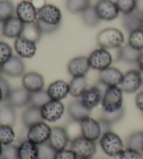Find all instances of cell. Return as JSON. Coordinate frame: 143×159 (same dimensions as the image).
<instances>
[{
  "mask_svg": "<svg viewBox=\"0 0 143 159\" xmlns=\"http://www.w3.org/2000/svg\"><path fill=\"white\" fill-rule=\"evenodd\" d=\"M101 20L113 21L119 16V11L115 2L112 0H99L94 6Z\"/></svg>",
  "mask_w": 143,
  "mask_h": 159,
  "instance_id": "9c48e42d",
  "label": "cell"
},
{
  "mask_svg": "<svg viewBox=\"0 0 143 159\" xmlns=\"http://www.w3.org/2000/svg\"><path fill=\"white\" fill-rule=\"evenodd\" d=\"M128 44L135 49L143 50V30H139L134 31L128 35Z\"/></svg>",
  "mask_w": 143,
  "mask_h": 159,
  "instance_id": "8d00e7d4",
  "label": "cell"
},
{
  "mask_svg": "<svg viewBox=\"0 0 143 159\" xmlns=\"http://www.w3.org/2000/svg\"><path fill=\"white\" fill-rule=\"evenodd\" d=\"M16 8L11 0H0V22H4L14 16Z\"/></svg>",
  "mask_w": 143,
  "mask_h": 159,
  "instance_id": "1f68e13d",
  "label": "cell"
},
{
  "mask_svg": "<svg viewBox=\"0 0 143 159\" xmlns=\"http://www.w3.org/2000/svg\"><path fill=\"white\" fill-rule=\"evenodd\" d=\"M99 122L100 124V127H101L102 135H104V133H106L112 130V124L108 123V121L104 120V119L101 118L99 120Z\"/></svg>",
  "mask_w": 143,
  "mask_h": 159,
  "instance_id": "7dc6e473",
  "label": "cell"
},
{
  "mask_svg": "<svg viewBox=\"0 0 143 159\" xmlns=\"http://www.w3.org/2000/svg\"><path fill=\"white\" fill-rule=\"evenodd\" d=\"M15 138L16 134L13 126L8 125H0V143L3 146L12 144Z\"/></svg>",
  "mask_w": 143,
  "mask_h": 159,
  "instance_id": "836d02e7",
  "label": "cell"
},
{
  "mask_svg": "<svg viewBox=\"0 0 143 159\" xmlns=\"http://www.w3.org/2000/svg\"><path fill=\"white\" fill-rule=\"evenodd\" d=\"M100 145L105 154L111 157L119 156L124 150L121 138L112 130L102 135L100 138Z\"/></svg>",
  "mask_w": 143,
  "mask_h": 159,
  "instance_id": "3957f363",
  "label": "cell"
},
{
  "mask_svg": "<svg viewBox=\"0 0 143 159\" xmlns=\"http://www.w3.org/2000/svg\"><path fill=\"white\" fill-rule=\"evenodd\" d=\"M70 149L75 153L78 159H88L96 154V144L95 142L81 135L74 138L71 141Z\"/></svg>",
  "mask_w": 143,
  "mask_h": 159,
  "instance_id": "277c9868",
  "label": "cell"
},
{
  "mask_svg": "<svg viewBox=\"0 0 143 159\" xmlns=\"http://www.w3.org/2000/svg\"><path fill=\"white\" fill-rule=\"evenodd\" d=\"M65 106L61 101L50 100L41 107V114L44 120L55 122L62 117Z\"/></svg>",
  "mask_w": 143,
  "mask_h": 159,
  "instance_id": "7c38bea8",
  "label": "cell"
},
{
  "mask_svg": "<svg viewBox=\"0 0 143 159\" xmlns=\"http://www.w3.org/2000/svg\"><path fill=\"white\" fill-rule=\"evenodd\" d=\"M90 0H67L66 8L70 13H81L90 7Z\"/></svg>",
  "mask_w": 143,
  "mask_h": 159,
  "instance_id": "d6a6232c",
  "label": "cell"
},
{
  "mask_svg": "<svg viewBox=\"0 0 143 159\" xmlns=\"http://www.w3.org/2000/svg\"><path fill=\"white\" fill-rule=\"evenodd\" d=\"M37 20L51 26H61L62 14L56 6L50 4H44L38 9Z\"/></svg>",
  "mask_w": 143,
  "mask_h": 159,
  "instance_id": "52a82bcc",
  "label": "cell"
},
{
  "mask_svg": "<svg viewBox=\"0 0 143 159\" xmlns=\"http://www.w3.org/2000/svg\"><path fill=\"white\" fill-rule=\"evenodd\" d=\"M2 69H1V68H0V75H1V73H2Z\"/></svg>",
  "mask_w": 143,
  "mask_h": 159,
  "instance_id": "6f0895ef",
  "label": "cell"
},
{
  "mask_svg": "<svg viewBox=\"0 0 143 159\" xmlns=\"http://www.w3.org/2000/svg\"><path fill=\"white\" fill-rule=\"evenodd\" d=\"M99 48L106 50H114L120 48L124 43V36L119 30L108 27L100 32L96 37Z\"/></svg>",
  "mask_w": 143,
  "mask_h": 159,
  "instance_id": "6da1fadb",
  "label": "cell"
},
{
  "mask_svg": "<svg viewBox=\"0 0 143 159\" xmlns=\"http://www.w3.org/2000/svg\"><path fill=\"white\" fill-rule=\"evenodd\" d=\"M16 15L24 24L33 23L38 18V9L32 2L24 0L17 5Z\"/></svg>",
  "mask_w": 143,
  "mask_h": 159,
  "instance_id": "30bf717a",
  "label": "cell"
},
{
  "mask_svg": "<svg viewBox=\"0 0 143 159\" xmlns=\"http://www.w3.org/2000/svg\"><path fill=\"white\" fill-rule=\"evenodd\" d=\"M127 145L128 148L143 151V131H136L128 136L127 140Z\"/></svg>",
  "mask_w": 143,
  "mask_h": 159,
  "instance_id": "d590c367",
  "label": "cell"
},
{
  "mask_svg": "<svg viewBox=\"0 0 143 159\" xmlns=\"http://www.w3.org/2000/svg\"><path fill=\"white\" fill-rule=\"evenodd\" d=\"M51 129L48 124L44 121L33 125L28 129L27 140L39 145L49 140Z\"/></svg>",
  "mask_w": 143,
  "mask_h": 159,
  "instance_id": "ba28073f",
  "label": "cell"
},
{
  "mask_svg": "<svg viewBox=\"0 0 143 159\" xmlns=\"http://www.w3.org/2000/svg\"><path fill=\"white\" fill-rule=\"evenodd\" d=\"M102 159H104V158H102Z\"/></svg>",
  "mask_w": 143,
  "mask_h": 159,
  "instance_id": "94428289",
  "label": "cell"
},
{
  "mask_svg": "<svg viewBox=\"0 0 143 159\" xmlns=\"http://www.w3.org/2000/svg\"><path fill=\"white\" fill-rule=\"evenodd\" d=\"M3 149H4V147H3L2 144L0 143V157H1V155L2 154V151H3Z\"/></svg>",
  "mask_w": 143,
  "mask_h": 159,
  "instance_id": "db71d44e",
  "label": "cell"
},
{
  "mask_svg": "<svg viewBox=\"0 0 143 159\" xmlns=\"http://www.w3.org/2000/svg\"><path fill=\"white\" fill-rule=\"evenodd\" d=\"M103 110L106 112L117 111L123 107V91L119 86L108 87L103 96Z\"/></svg>",
  "mask_w": 143,
  "mask_h": 159,
  "instance_id": "7a4b0ae2",
  "label": "cell"
},
{
  "mask_svg": "<svg viewBox=\"0 0 143 159\" xmlns=\"http://www.w3.org/2000/svg\"><path fill=\"white\" fill-rule=\"evenodd\" d=\"M141 77H142V86H143V73L141 72Z\"/></svg>",
  "mask_w": 143,
  "mask_h": 159,
  "instance_id": "11a10c76",
  "label": "cell"
},
{
  "mask_svg": "<svg viewBox=\"0 0 143 159\" xmlns=\"http://www.w3.org/2000/svg\"><path fill=\"white\" fill-rule=\"evenodd\" d=\"M3 25H4V22H0V39L4 36V34H3Z\"/></svg>",
  "mask_w": 143,
  "mask_h": 159,
  "instance_id": "f5cc1de1",
  "label": "cell"
},
{
  "mask_svg": "<svg viewBox=\"0 0 143 159\" xmlns=\"http://www.w3.org/2000/svg\"><path fill=\"white\" fill-rule=\"evenodd\" d=\"M44 121L41 114V108L40 107L30 106L24 110L22 114V121L24 126L30 128L39 122Z\"/></svg>",
  "mask_w": 143,
  "mask_h": 159,
  "instance_id": "d4e9b609",
  "label": "cell"
},
{
  "mask_svg": "<svg viewBox=\"0 0 143 159\" xmlns=\"http://www.w3.org/2000/svg\"><path fill=\"white\" fill-rule=\"evenodd\" d=\"M82 136L91 141L96 142L101 137V130L99 120L88 117L79 122Z\"/></svg>",
  "mask_w": 143,
  "mask_h": 159,
  "instance_id": "4fadbf2b",
  "label": "cell"
},
{
  "mask_svg": "<svg viewBox=\"0 0 143 159\" xmlns=\"http://www.w3.org/2000/svg\"><path fill=\"white\" fill-rule=\"evenodd\" d=\"M0 159H19L18 146L14 144L4 146Z\"/></svg>",
  "mask_w": 143,
  "mask_h": 159,
  "instance_id": "b9f144b4",
  "label": "cell"
},
{
  "mask_svg": "<svg viewBox=\"0 0 143 159\" xmlns=\"http://www.w3.org/2000/svg\"><path fill=\"white\" fill-rule=\"evenodd\" d=\"M81 14L82 21L89 27H96L101 21L96 13L94 6H90Z\"/></svg>",
  "mask_w": 143,
  "mask_h": 159,
  "instance_id": "f546056e",
  "label": "cell"
},
{
  "mask_svg": "<svg viewBox=\"0 0 143 159\" xmlns=\"http://www.w3.org/2000/svg\"><path fill=\"white\" fill-rule=\"evenodd\" d=\"M91 69L88 57L80 56L74 57L68 62L67 69L68 73L74 77L85 76Z\"/></svg>",
  "mask_w": 143,
  "mask_h": 159,
  "instance_id": "ac0fdd59",
  "label": "cell"
},
{
  "mask_svg": "<svg viewBox=\"0 0 143 159\" xmlns=\"http://www.w3.org/2000/svg\"><path fill=\"white\" fill-rule=\"evenodd\" d=\"M135 12L143 17V0H136Z\"/></svg>",
  "mask_w": 143,
  "mask_h": 159,
  "instance_id": "681fc988",
  "label": "cell"
},
{
  "mask_svg": "<svg viewBox=\"0 0 143 159\" xmlns=\"http://www.w3.org/2000/svg\"><path fill=\"white\" fill-rule=\"evenodd\" d=\"M22 87L30 93L44 89L45 86L44 78L40 73L34 71L28 72L22 76Z\"/></svg>",
  "mask_w": 143,
  "mask_h": 159,
  "instance_id": "d6986e66",
  "label": "cell"
},
{
  "mask_svg": "<svg viewBox=\"0 0 143 159\" xmlns=\"http://www.w3.org/2000/svg\"><path fill=\"white\" fill-rule=\"evenodd\" d=\"M123 92L133 93L142 86L141 72L139 70H130L124 74L122 81L119 84Z\"/></svg>",
  "mask_w": 143,
  "mask_h": 159,
  "instance_id": "8fae6325",
  "label": "cell"
},
{
  "mask_svg": "<svg viewBox=\"0 0 143 159\" xmlns=\"http://www.w3.org/2000/svg\"><path fill=\"white\" fill-rule=\"evenodd\" d=\"M31 93L26 89L22 87L12 89L7 99V103L10 105L14 108L23 107L30 105Z\"/></svg>",
  "mask_w": 143,
  "mask_h": 159,
  "instance_id": "e0dca14e",
  "label": "cell"
},
{
  "mask_svg": "<svg viewBox=\"0 0 143 159\" xmlns=\"http://www.w3.org/2000/svg\"><path fill=\"white\" fill-rule=\"evenodd\" d=\"M142 114H143V113H142Z\"/></svg>",
  "mask_w": 143,
  "mask_h": 159,
  "instance_id": "6125c7cd",
  "label": "cell"
},
{
  "mask_svg": "<svg viewBox=\"0 0 143 159\" xmlns=\"http://www.w3.org/2000/svg\"><path fill=\"white\" fill-rule=\"evenodd\" d=\"M116 61H122L127 64H137L142 51L135 49L128 43L117 48Z\"/></svg>",
  "mask_w": 143,
  "mask_h": 159,
  "instance_id": "cb8c5ba5",
  "label": "cell"
},
{
  "mask_svg": "<svg viewBox=\"0 0 143 159\" xmlns=\"http://www.w3.org/2000/svg\"><path fill=\"white\" fill-rule=\"evenodd\" d=\"M42 35L43 34L35 22L33 23L25 24L23 32L21 36L37 44L41 40Z\"/></svg>",
  "mask_w": 143,
  "mask_h": 159,
  "instance_id": "4dcf8cb0",
  "label": "cell"
},
{
  "mask_svg": "<svg viewBox=\"0 0 143 159\" xmlns=\"http://www.w3.org/2000/svg\"><path fill=\"white\" fill-rule=\"evenodd\" d=\"M19 159H39V147L30 140H25L18 146Z\"/></svg>",
  "mask_w": 143,
  "mask_h": 159,
  "instance_id": "484cf974",
  "label": "cell"
},
{
  "mask_svg": "<svg viewBox=\"0 0 143 159\" xmlns=\"http://www.w3.org/2000/svg\"><path fill=\"white\" fill-rule=\"evenodd\" d=\"M67 112L69 117L74 121L81 122L90 117L91 110L88 109L81 100H75L68 104Z\"/></svg>",
  "mask_w": 143,
  "mask_h": 159,
  "instance_id": "7402d4cb",
  "label": "cell"
},
{
  "mask_svg": "<svg viewBox=\"0 0 143 159\" xmlns=\"http://www.w3.org/2000/svg\"><path fill=\"white\" fill-rule=\"evenodd\" d=\"M88 159H91V158H88Z\"/></svg>",
  "mask_w": 143,
  "mask_h": 159,
  "instance_id": "91938a15",
  "label": "cell"
},
{
  "mask_svg": "<svg viewBox=\"0 0 143 159\" xmlns=\"http://www.w3.org/2000/svg\"><path fill=\"white\" fill-rule=\"evenodd\" d=\"M142 155H143V151H142Z\"/></svg>",
  "mask_w": 143,
  "mask_h": 159,
  "instance_id": "680465c9",
  "label": "cell"
},
{
  "mask_svg": "<svg viewBox=\"0 0 143 159\" xmlns=\"http://www.w3.org/2000/svg\"><path fill=\"white\" fill-rule=\"evenodd\" d=\"M119 157V159H143L142 152L128 147L124 149Z\"/></svg>",
  "mask_w": 143,
  "mask_h": 159,
  "instance_id": "7bdbcfd3",
  "label": "cell"
},
{
  "mask_svg": "<svg viewBox=\"0 0 143 159\" xmlns=\"http://www.w3.org/2000/svg\"><path fill=\"white\" fill-rule=\"evenodd\" d=\"M125 115V110L124 107H122L121 109H119L117 111L112 112H103V114L101 116V118L104 119L108 123L110 124H116L117 122H119L124 118Z\"/></svg>",
  "mask_w": 143,
  "mask_h": 159,
  "instance_id": "ab89813d",
  "label": "cell"
},
{
  "mask_svg": "<svg viewBox=\"0 0 143 159\" xmlns=\"http://www.w3.org/2000/svg\"><path fill=\"white\" fill-rule=\"evenodd\" d=\"M99 81L107 87L119 86L122 81L124 74L115 67L110 66L99 71Z\"/></svg>",
  "mask_w": 143,
  "mask_h": 159,
  "instance_id": "ffe728a7",
  "label": "cell"
},
{
  "mask_svg": "<svg viewBox=\"0 0 143 159\" xmlns=\"http://www.w3.org/2000/svg\"><path fill=\"white\" fill-rule=\"evenodd\" d=\"M2 72L11 78L23 76L25 71V64L21 57L13 55L7 62L1 67Z\"/></svg>",
  "mask_w": 143,
  "mask_h": 159,
  "instance_id": "9a60e30c",
  "label": "cell"
},
{
  "mask_svg": "<svg viewBox=\"0 0 143 159\" xmlns=\"http://www.w3.org/2000/svg\"><path fill=\"white\" fill-rule=\"evenodd\" d=\"M142 17L136 12L123 15L122 25L127 32L130 34L134 31L142 30Z\"/></svg>",
  "mask_w": 143,
  "mask_h": 159,
  "instance_id": "4316f807",
  "label": "cell"
},
{
  "mask_svg": "<svg viewBox=\"0 0 143 159\" xmlns=\"http://www.w3.org/2000/svg\"><path fill=\"white\" fill-rule=\"evenodd\" d=\"M25 24L16 16L11 17L4 22L3 34L8 39H17L23 32Z\"/></svg>",
  "mask_w": 143,
  "mask_h": 159,
  "instance_id": "44dd1931",
  "label": "cell"
},
{
  "mask_svg": "<svg viewBox=\"0 0 143 159\" xmlns=\"http://www.w3.org/2000/svg\"><path fill=\"white\" fill-rule=\"evenodd\" d=\"M135 102L137 107L143 113V90L137 93Z\"/></svg>",
  "mask_w": 143,
  "mask_h": 159,
  "instance_id": "c3c4849f",
  "label": "cell"
},
{
  "mask_svg": "<svg viewBox=\"0 0 143 159\" xmlns=\"http://www.w3.org/2000/svg\"><path fill=\"white\" fill-rule=\"evenodd\" d=\"M50 100L51 98L48 95L47 90L44 89L39 91V92L31 93L30 105L41 108L44 105L46 104Z\"/></svg>",
  "mask_w": 143,
  "mask_h": 159,
  "instance_id": "e575fe53",
  "label": "cell"
},
{
  "mask_svg": "<svg viewBox=\"0 0 143 159\" xmlns=\"http://www.w3.org/2000/svg\"><path fill=\"white\" fill-rule=\"evenodd\" d=\"M47 92L51 100L61 101L69 93V84L62 80L54 81L48 87Z\"/></svg>",
  "mask_w": 143,
  "mask_h": 159,
  "instance_id": "603a6c76",
  "label": "cell"
},
{
  "mask_svg": "<svg viewBox=\"0 0 143 159\" xmlns=\"http://www.w3.org/2000/svg\"><path fill=\"white\" fill-rule=\"evenodd\" d=\"M88 60L91 69L101 71L111 66L114 59L109 50L99 48L90 53Z\"/></svg>",
  "mask_w": 143,
  "mask_h": 159,
  "instance_id": "8992f818",
  "label": "cell"
},
{
  "mask_svg": "<svg viewBox=\"0 0 143 159\" xmlns=\"http://www.w3.org/2000/svg\"><path fill=\"white\" fill-rule=\"evenodd\" d=\"M36 22L38 25L43 34H51L55 33L60 27V26H51V25L45 24L44 22L38 20L36 21Z\"/></svg>",
  "mask_w": 143,
  "mask_h": 159,
  "instance_id": "ee69618b",
  "label": "cell"
},
{
  "mask_svg": "<svg viewBox=\"0 0 143 159\" xmlns=\"http://www.w3.org/2000/svg\"><path fill=\"white\" fill-rule=\"evenodd\" d=\"M16 121L15 108L8 103L0 107V125L13 126Z\"/></svg>",
  "mask_w": 143,
  "mask_h": 159,
  "instance_id": "f1b7e54d",
  "label": "cell"
},
{
  "mask_svg": "<svg viewBox=\"0 0 143 159\" xmlns=\"http://www.w3.org/2000/svg\"><path fill=\"white\" fill-rule=\"evenodd\" d=\"M0 86L2 87L3 93H4V102H6L12 89L11 88L10 84L8 82V81L3 77H2V75H0Z\"/></svg>",
  "mask_w": 143,
  "mask_h": 159,
  "instance_id": "bcb514c9",
  "label": "cell"
},
{
  "mask_svg": "<svg viewBox=\"0 0 143 159\" xmlns=\"http://www.w3.org/2000/svg\"><path fill=\"white\" fill-rule=\"evenodd\" d=\"M119 12L123 15L130 14L136 11V0H115Z\"/></svg>",
  "mask_w": 143,
  "mask_h": 159,
  "instance_id": "f35d334b",
  "label": "cell"
},
{
  "mask_svg": "<svg viewBox=\"0 0 143 159\" xmlns=\"http://www.w3.org/2000/svg\"><path fill=\"white\" fill-rule=\"evenodd\" d=\"M14 49L20 57L30 59L36 55V43L21 36L15 39Z\"/></svg>",
  "mask_w": 143,
  "mask_h": 159,
  "instance_id": "2e32d148",
  "label": "cell"
},
{
  "mask_svg": "<svg viewBox=\"0 0 143 159\" xmlns=\"http://www.w3.org/2000/svg\"><path fill=\"white\" fill-rule=\"evenodd\" d=\"M142 30H143V17H142Z\"/></svg>",
  "mask_w": 143,
  "mask_h": 159,
  "instance_id": "9f6ffc18",
  "label": "cell"
},
{
  "mask_svg": "<svg viewBox=\"0 0 143 159\" xmlns=\"http://www.w3.org/2000/svg\"><path fill=\"white\" fill-rule=\"evenodd\" d=\"M55 159H78V158L71 149H64L57 152Z\"/></svg>",
  "mask_w": 143,
  "mask_h": 159,
  "instance_id": "f6af8a7d",
  "label": "cell"
},
{
  "mask_svg": "<svg viewBox=\"0 0 143 159\" xmlns=\"http://www.w3.org/2000/svg\"><path fill=\"white\" fill-rule=\"evenodd\" d=\"M137 64H138L140 71L143 73V52H142L141 56H140L138 62H137Z\"/></svg>",
  "mask_w": 143,
  "mask_h": 159,
  "instance_id": "f907efd6",
  "label": "cell"
},
{
  "mask_svg": "<svg viewBox=\"0 0 143 159\" xmlns=\"http://www.w3.org/2000/svg\"><path fill=\"white\" fill-rule=\"evenodd\" d=\"M68 84L69 93L75 98H81L88 88L87 79L85 76L74 77Z\"/></svg>",
  "mask_w": 143,
  "mask_h": 159,
  "instance_id": "83f0119b",
  "label": "cell"
},
{
  "mask_svg": "<svg viewBox=\"0 0 143 159\" xmlns=\"http://www.w3.org/2000/svg\"><path fill=\"white\" fill-rule=\"evenodd\" d=\"M70 135L68 130L64 127L55 126L51 129L48 143L57 152L66 149L69 143Z\"/></svg>",
  "mask_w": 143,
  "mask_h": 159,
  "instance_id": "5bb4252c",
  "label": "cell"
},
{
  "mask_svg": "<svg viewBox=\"0 0 143 159\" xmlns=\"http://www.w3.org/2000/svg\"><path fill=\"white\" fill-rule=\"evenodd\" d=\"M13 56V50L7 43L0 41V68Z\"/></svg>",
  "mask_w": 143,
  "mask_h": 159,
  "instance_id": "60d3db41",
  "label": "cell"
},
{
  "mask_svg": "<svg viewBox=\"0 0 143 159\" xmlns=\"http://www.w3.org/2000/svg\"><path fill=\"white\" fill-rule=\"evenodd\" d=\"M2 102H4V96L2 87L0 86V103H2Z\"/></svg>",
  "mask_w": 143,
  "mask_h": 159,
  "instance_id": "816d5d0a",
  "label": "cell"
},
{
  "mask_svg": "<svg viewBox=\"0 0 143 159\" xmlns=\"http://www.w3.org/2000/svg\"><path fill=\"white\" fill-rule=\"evenodd\" d=\"M107 88L106 85L99 80L95 85L87 88L81 97V101L88 109L91 110L101 103L103 96Z\"/></svg>",
  "mask_w": 143,
  "mask_h": 159,
  "instance_id": "5b68a950",
  "label": "cell"
},
{
  "mask_svg": "<svg viewBox=\"0 0 143 159\" xmlns=\"http://www.w3.org/2000/svg\"><path fill=\"white\" fill-rule=\"evenodd\" d=\"M39 159H55L57 151L48 142L38 145Z\"/></svg>",
  "mask_w": 143,
  "mask_h": 159,
  "instance_id": "74e56055",
  "label": "cell"
}]
</instances>
